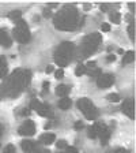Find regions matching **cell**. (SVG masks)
<instances>
[{"label":"cell","mask_w":136,"mask_h":153,"mask_svg":"<svg viewBox=\"0 0 136 153\" xmlns=\"http://www.w3.org/2000/svg\"><path fill=\"white\" fill-rule=\"evenodd\" d=\"M33 153H51V152H49L48 149H40V148H35Z\"/></svg>","instance_id":"d590c367"},{"label":"cell","mask_w":136,"mask_h":153,"mask_svg":"<svg viewBox=\"0 0 136 153\" xmlns=\"http://www.w3.org/2000/svg\"><path fill=\"white\" fill-rule=\"evenodd\" d=\"M128 34H129V38L132 41H135V22L129 23L128 25Z\"/></svg>","instance_id":"603a6c76"},{"label":"cell","mask_w":136,"mask_h":153,"mask_svg":"<svg viewBox=\"0 0 136 153\" xmlns=\"http://www.w3.org/2000/svg\"><path fill=\"white\" fill-rule=\"evenodd\" d=\"M86 22V16L79 15L78 10L72 4H67L53 16V25L59 30L72 32L75 29L83 26Z\"/></svg>","instance_id":"7a4b0ae2"},{"label":"cell","mask_w":136,"mask_h":153,"mask_svg":"<svg viewBox=\"0 0 136 153\" xmlns=\"http://www.w3.org/2000/svg\"><path fill=\"white\" fill-rule=\"evenodd\" d=\"M101 30H102V32H109V30H110V25H108V23H104V25L101 26Z\"/></svg>","instance_id":"e575fe53"},{"label":"cell","mask_w":136,"mask_h":153,"mask_svg":"<svg viewBox=\"0 0 136 153\" xmlns=\"http://www.w3.org/2000/svg\"><path fill=\"white\" fill-rule=\"evenodd\" d=\"M86 67H87V68H95V67H97V60L89 62V63L86 64Z\"/></svg>","instance_id":"f546056e"},{"label":"cell","mask_w":136,"mask_h":153,"mask_svg":"<svg viewBox=\"0 0 136 153\" xmlns=\"http://www.w3.org/2000/svg\"><path fill=\"white\" fill-rule=\"evenodd\" d=\"M0 148H1V143H0Z\"/></svg>","instance_id":"ee69618b"},{"label":"cell","mask_w":136,"mask_h":153,"mask_svg":"<svg viewBox=\"0 0 136 153\" xmlns=\"http://www.w3.org/2000/svg\"><path fill=\"white\" fill-rule=\"evenodd\" d=\"M94 127H95V130H97V137H99L101 143L105 146V145L109 142V140H110V134H112L110 128H109L104 122H97V123L94 124Z\"/></svg>","instance_id":"ba28073f"},{"label":"cell","mask_w":136,"mask_h":153,"mask_svg":"<svg viewBox=\"0 0 136 153\" xmlns=\"http://www.w3.org/2000/svg\"><path fill=\"white\" fill-rule=\"evenodd\" d=\"M21 146H22V150L26 153H33L34 149L37 148V143L32 140H23L22 143H21Z\"/></svg>","instance_id":"4fadbf2b"},{"label":"cell","mask_w":136,"mask_h":153,"mask_svg":"<svg viewBox=\"0 0 136 153\" xmlns=\"http://www.w3.org/2000/svg\"><path fill=\"white\" fill-rule=\"evenodd\" d=\"M113 153H128L127 149H123V148H117V149H114Z\"/></svg>","instance_id":"74e56055"},{"label":"cell","mask_w":136,"mask_h":153,"mask_svg":"<svg viewBox=\"0 0 136 153\" xmlns=\"http://www.w3.org/2000/svg\"><path fill=\"white\" fill-rule=\"evenodd\" d=\"M110 4H101V10L104 13H109V10H110Z\"/></svg>","instance_id":"1f68e13d"},{"label":"cell","mask_w":136,"mask_h":153,"mask_svg":"<svg viewBox=\"0 0 136 153\" xmlns=\"http://www.w3.org/2000/svg\"><path fill=\"white\" fill-rule=\"evenodd\" d=\"M15 27L12 30V34L15 37V40L21 44H27L30 41V32H29V27H27V23L23 21V19H18L15 21Z\"/></svg>","instance_id":"8992f818"},{"label":"cell","mask_w":136,"mask_h":153,"mask_svg":"<svg viewBox=\"0 0 136 153\" xmlns=\"http://www.w3.org/2000/svg\"><path fill=\"white\" fill-rule=\"evenodd\" d=\"M42 14H44L45 18H51V16H52V11H51L49 8H45V10H44V13H42Z\"/></svg>","instance_id":"836d02e7"},{"label":"cell","mask_w":136,"mask_h":153,"mask_svg":"<svg viewBox=\"0 0 136 153\" xmlns=\"http://www.w3.org/2000/svg\"><path fill=\"white\" fill-rule=\"evenodd\" d=\"M21 15H22V11H19V10H14V11H11V13L8 14V18L14 19V21H18V19H21Z\"/></svg>","instance_id":"7402d4cb"},{"label":"cell","mask_w":136,"mask_h":153,"mask_svg":"<svg viewBox=\"0 0 136 153\" xmlns=\"http://www.w3.org/2000/svg\"><path fill=\"white\" fill-rule=\"evenodd\" d=\"M56 146L59 148V149H65V148L68 146V143H67L65 140H60V141H57L56 142Z\"/></svg>","instance_id":"484cf974"},{"label":"cell","mask_w":136,"mask_h":153,"mask_svg":"<svg viewBox=\"0 0 136 153\" xmlns=\"http://www.w3.org/2000/svg\"><path fill=\"white\" fill-rule=\"evenodd\" d=\"M87 135H89V138H91V140L97 138V130H95L94 126H90V127L87 128Z\"/></svg>","instance_id":"d4e9b609"},{"label":"cell","mask_w":136,"mask_h":153,"mask_svg":"<svg viewBox=\"0 0 136 153\" xmlns=\"http://www.w3.org/2000/svg\"><path fill=\"white\" fill-rule=\"evenodd\" d=\"M70 92H71V88L68 85H59L56 88V94L59 97H67Z\"/></svg>","instance_id":"9a60e30c"},{"label":"cell","mask_w":136,"mask_h":153,"mask_svg":"<svg viewBox=\"0 0 136 153\" xmlns=\"http://www.w3.org/2000/svg\"><path fill=\"white\" fill-rule=\"evenodd\" d=\"M18 134L19 135H25V137H30L35 134V124L33 120H25V123L18 128Z\"/></svg>","instance_id":"9c48e42d"},{"label":"cell","mask_w":136,"mask_h":153,"mask_svg":"<svg viewBox=\"0 0 136 153\" xmlns=\"http://www.w3.org/2000/svg\"><path fill=\"white\" fill-rule=\"evenodd\" d=\"M90 7H91V6H90V4H85V10H89Z\"/></svg>","instance_id":"b9f144b4"},{"label":"cell","mask_w":136,"mask_h":153,"mask_svg":"<svg viewBox=\"0 0 136 153\" xmlns=\"http://www.w3.org/2000/svg\"><path fill=\"white\" fill-rule=\"evenodd\" d=\"M102 42V36L99 33H91V34L86 36L82 40L79 48H78V57L79 59H86V57L91 56L97 49L99 48Z\"/></svg>","instance_id":"3957f363"},{"label":"cell","mask_w":136,"mask_h":153,"mask_svg":"<svg viewBox=\"0 0 136 153\" xmlns=\"http://www.w3.org/2000/svg\"><path fill=\"white\" fill-rule=\"evenodd\" d=\"M109 18H110V22L116 23V25H118V23L121 22V14L118 13V11H113V13L109 14Z\"/></svg>","instance_id":"d6986e66"},{"label":"cell","mask_w":136,"mask_h":153,"mask_svg":"<svg viewBox=\"0 0 136 153\" xmlns=\"http://www.w3.org/2000/svg\"><path fill=\"white\" fill-rule=\"evenodd\" d=\"M32 79L30 70H15L0 86V97H16L26 89Z\"/></svg>","instance_id":"6da1fadb"},{"label":"cell","mask_w":136,"mask_h":153,"mask_svg":"<svg viewBox=\"0 0 136 153\" xmlns=\"http://www.w3.org/2000/svg\"><path fill=\"white\" fill-rule=\"evenodd\" d=\"M87 74L90 75V78H98L99 75L102 74V71H101V68H98V67H95V68H87Z\"/></svg>","instance_id":"ffe728a7"},{"label":"cell","mask_w":136,"mask_h":153,"mask_svg":"<svg viewBox=\"0 0 136 153\" xmlns=\"http://www.w3.org/2000/svg\"><path fill=\"white\" fill-rule=\"evenodd\" d=\"M74 127H75L76 130H82V128H85V124H83L82 122H76V123L74 124Z\"/></svg>","instance_id":"d6a6232c"},{"label":"cell","mask_w":136,"mask_h":153,"mask_svg":"<svg viewBox=\"0 0 136 153\" xmlns=\"http://www.w3.org/2000/svg\"><path fill=\"white\" fill-rule=\"evenodd\" d=\"M87 73V67H86V64H78L75 68V74L76 76H82L85 75V74Z\"/></svg>","instance_id":"44dd1931"},{"label":"cell","mask_w":136,"mask_h":153,"mask_svg":"<svg viewBox=\"0 0 136 153\" xmlns=\"http://www.w3.org/2000/svg\"><path fill=\"white\" fill-rule=\"evenodd\" d=\"M42 89H44V92H48V90H49V82H48V81H45V82H44Z\"/></svg>","instance_id":"f35d334b"},{"label":"cell","mask_w":136,"mask_h":153,"mask_svg":"<svg viewBox=\"0 0 136 153\" xmlns=\"http://www.w3.org/2000/svg\"><path fill=\"white\" fill-rule=\"evenodd\" d=\"M74 53H75V45L71 41H63L54 51V62L63 68L71 63Z\"/></svg>","instance_id":"277c9868"},{"label":"cell","mask_w":136,"mask_h":153,"mask_svg":"<svg viewBox=\"0 0 136 153\" xmlns=\"http://www.w3.org/2000/svg\"><path fill=\"white\" fill-rule=\"evenodd\" d=\"M0 45L4 48H10L12 45V40L6 32V29H0Z\"/></svg>","instance_id":"7c38bea8"},{"label":"cell","mask_w":136,"mask_h":153,"mask_svg":"<svg viewBox=\"0 0 136 153\" xmlns=\"http://www.w3.org/2000/svg\"><path fill=\"white\" fill-rule=\"evenodd\" d=\"M106 99H108L110 102H118L120 101V94H118V93H110Z\"/></svg>","instance_id":"cb8c5ba5"},{"label":"cell","mask_w":136,"mask_h":153,"mask_svg":"<svg viewBox=\"0 0 136 153\" xmlns=\"http://www.w3.org/2000/svg\"><path fill=\"white\" fill-rule=\"evenodd\" d=\"M116 60V56H114V55H108V56H106V62H108V63H112V62H114Z\"/></svg>","instance_id":"8d00e7d4"},{"label":"cell","mask_w":136,"mask_h":153,"mask_svg":"<svg viewBox=\"0 0 136 153\" xmlns=\"http://www.w3.org/2000/svg\"><path fill=\"white\" fill-rule=\"evenodd\" d=\"M3 153H16V150H15V146L14 145H7L6 148H4V150H3Z\"/></svg>","instance_id":"4316f807"},{"label":"cell","mask_w":136,"mask_h":153,"mask_svg":"<svg viewBox=\"0 0 136 153\" xmlns=\"http://www.w3.org/2000/svg\"><path fill=\"white\" fill-rule=\"evenodd\" d=\"M8 73V66H7V60L4 56H0V78H4Z\"/></svg>","instance_id":"e0dca14e"},{"label":"cell","mask_w":136,"mask_h":153,"mask_svg":"<svg viewBox=\"0 0 136 153\" xmlns=\"http://www.w3.org/2000/svg\"><path fill=\"white\" fill-rule=\"evenodd\" d=\"M59 153H63V152H59Z\"/></svg>","instance_id":"f6af8a7d"},{"label":"cell","mask_w":136,"mask_h":153,"mask_svg":"<svg viewBox=\"0 0 136 153\" xmlns=\"http://www.w3.org/2000/svg\"><path fill=\"white\" fill-rule=\"evenodd\" d=\"M121 109L129 119H135V101H133V99L125 100L121 105Z\"/></svg>","instance_id":"8fae6325"},{"label":"cell","mask_w":136,"mask_h":153,"mask_svg":"<svg viewBox=\"0 0 136 153\" xmlns=\"http://www.w3.org/2000/svg\"><path fill=\"white\" fill-rule=\"evenodd\" d=\"M133 60H135V52H133V51H129V52H127V53L124 55V57H123V64L132 63Z\"/></svg>","instance_id":"ac0fdd59"},{"label":"cell","mask_w":136,"mask_h":153,"mask_svg":"<svg viewBox=\"0 0 136 153\" xmlns=\"http://www.w3.org/2000/svg\"><path fill=\"white\" fill-rule=\"evenodd\" d=\"M65 153H79L78 152V149L74 146H67L65 148Z\"/></svg>","instance_id":"f1b7e54d"},{"label":"cell","mask_w":136,"mask_h":153,"mask_svg":"<svg viewBox=\"0 0 136 153\" xmlns=\"http://www.w3.org/2000/svg\"><path fill=\"white\" fill-rule=\"evenodd\" d=\"M128 6H129V8H131V13H135V4H133V3H129Z\"/></svg>","instance_id":"60d3db41"},{"label":"cell","mask_w":136,"mask_h":153,"mask_svg":"<svg viewBox=\"0 0 136 153\" xmlns=\"http://www.w3.org/2000/svg\"><path fill=\"white\" fill-rule=\"evenodd\" d=\"M30 112H32V109H29V108H22V111L19 112V114L22 115V116H27V115H30Z\"/></svg>","instance_id":"4dcf8cb0"},{"label":"cell","mask_w":136,"mask_h":153,"mask_svg":"<svg viewBox=\"0 0 136 153\" xmlns=\"http://www.w3.org/2000/svg\"><path fill=\"white\" fill-rule=\"evenodd\" d=\"M57 105H59L60 109L67 111V109H70V107L72 105V101H71V99H68V97H61V99L59 100V102H57Z\"/></svg>","instance_id":"2e32d148"},{"label":"cell","mask_w":136,"mask_h":153,"mask_svg":"<svg viewBox=\"0 0 136 153\" xmlns=\"http://www.w3.org/2000/svg\"><path fill=\"white\" fill-rule=\"evenodd\" d=\"M78 108L80 109V112L85 115V118L87 120H97V118H98V109L90 99H86V97L79 99L78 100Z\"/></svg>","instance_id":"5b68a950"},{"label":"cell","mask_w":136,"mask_h":153,"mask_svg":"<svg viewBox=\"0 0 136 153\" xmlns=\"http://www.w3.org/2000/svg\"><path fill=\"white\" fill-rule=\"evenodd\" d=\"M54 76H56V79H61V78L64 76V70H63V68L57 70L56 73H54Z\"/></svg>","instance_id":"83f0119b"},{"label":"cell","mask_w":136,"mask_h":153,"mask_svg":"<svg viewBox=\"0 0 136 153\" xmlns=\"http://www.w3.org/2000/svg\"><path fill=\"white\" fill-rule=\"evenodd\" d=\"M53 70H54V68H53V66H48V67H46V70H45V71H46L48 74H51Z\"/></svg>","instance_id":"ab89813d"},{"label":"cell","mask_w":136,"mask_h":153,"mask_svg":"<svg viewBox=\"0 0 136 153\" xmlns=\"http://www.w3.org/2000/svg\"><path fill=\"white\" fill-rule=\"evenodd\" d=\"M29 109H35L37 114L40 116H44V118H52L53 116V108H52L51 105L46 104V102H40L35 99L32 100Z\"/></svg>","instance_id":"52a82bcc"},{"label":"cell","mask_w":136,"mask_h":153,"mask_svg":"<svg viewBox=\"0 0 136 153\" xmlns=\"http://www.w3.org/2000/svg\"><path fill=\"white\" fill-rule=\"evenodd\" d=\"M0 135H1V126H0Z\"/></svg>","instance_id":"7bdbcfd3"},{"label":"cell","mask_w":136,"mask_h":153,"mask_svg":"<svg viewBox=\"0 0 136 153\" xmlns=\"http://www.w3.org/2000/svg\"><path fill=\"white\" fill-rule=\"evenodd\" d=\"M56 141V135L53 133H45L40 137V142L44 145H52V142Z\"/></svg>","instance_id":"5bb4252c"},{"label":"cell","mask_w":136,"mask_h":153,"mask_svg":"<svg viewBox=\"0 0 136 153\" xmlns=\"http://www.w3.org/2000/svg\"><path fill=\"white\" fill-rule=\"evenodd\" d=\"M114 83V76L113 74H101L97 78V86L99 89H108Z\"/></svg>","instance_id":"30bf717a"}]
</instances>
